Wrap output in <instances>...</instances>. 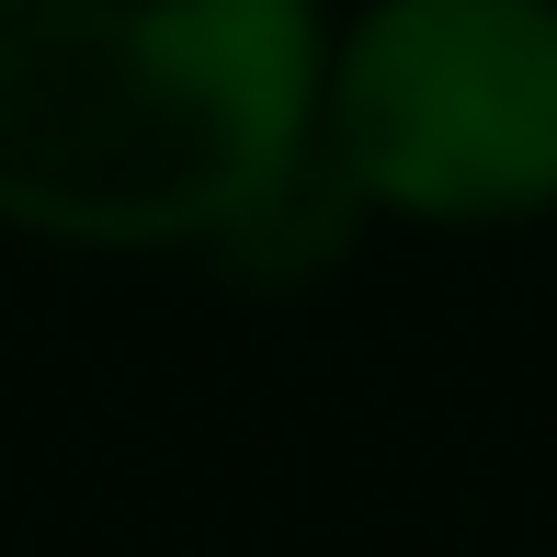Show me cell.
I'll return each instance as SVG.
<instances>
[{"label":"cell","instance_id":"obj_2","mask_svg":"<svg viewBox=\"0 0 557 557\" xmlns=\"http://www.w3.org/2000/svg\"><path fill=\"white\" fill-rule=\"evenodd\" d=\"M319 171L352 216L500 239L557 216V0H342Z\"/></svg>","mask_w":557,"mask_h":557},{"label":"cell","instance_id":"obj_1","mask_svg":"<svg viewBox=\"0 0 557 557\" xmlns=\"http://www.w3.org/2000/svg\"><path fill=\"white\" fill-rule=\"evenodd\" d=\"M331 0H0V227L239 250L319 171Z\"/></svg>","mask_w":557,"mask_h":557}]
</instances>
